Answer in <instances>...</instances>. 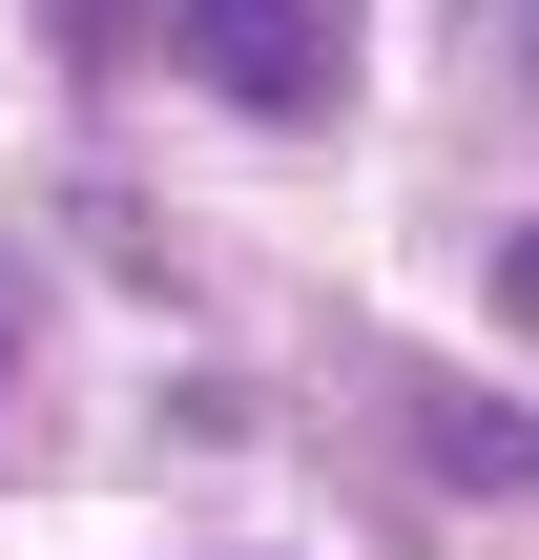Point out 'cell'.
Returning <instances> with one entry per match:
<instances>
[{
  "mask_svg": "<svg viewBox=\"0 0 539 560\" xmlns=\"http://www.w3.org/2000/svg\"><path fill=\"white\" fill-rule=\"evenodd\" d=\"M104 62H187V83H229V104H270V125H332L353 104V0H62Z\"/></svg>",
  "mask_w": 539,
  "mask_h": 560,
  "instance_id": "obj_1",
  "label": "cell"
},
{
  "mask_svg": "<svg viewBox=\"0 0 539 560\" xmlns=\"http://www.w3.org/2000/svg\"><path fill=\"white\" fill-rule=\"evenodd\" d=\"M499 312H519V332H539V229H519V249H499Z\"/></svg>",
  "mask_w": 539,
  "mask_h": 560,
  "instance_id": "obj_2",
  "label": "cell"
}]
</instances>
